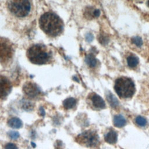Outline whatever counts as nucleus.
I'll list each match as a JSON object with an SVG mask.
<instances>
[{"label":"nucleus","mask_w":149,"mask_h":149,"mask_svg":"<svg viewBox=\"0 0 149 149\" xmlns=\"http://www.w3.org/2000/svg\"><path fill=\"white\" fill-rule=\"evenodd\" d=\"M114 88L118 96L123 98L132 97L136 91L134 82L130 78L126 77L117 79Z\"/></svg>","instance_id":"3"},{"label":"nucleus","mask_w":149,"mask_h":149,"mask_svg":"<svg viewBox=\"0 0 149 149\" xmlns=\"http://www.w3.org/2000/svg\"><path fill=\"white\" fill-rule=\"evenodd\" d=\"M86 62L90 67L93 68L97 65V61L93 54H88L86 57Z\"/></svg>","instance_id":"16"},{"label":"nucleus","mask_w":149,"mask_h":149,"mask_svg":"<svg viewBox=\"0 0 149 149\" xmlns=\"http://www.w3.org/2000/svg\"><path fill=\"white\" fill-rule=\"evenodd\" d=\"M76 104V100L73 97H69L63 101V105L66 109H71L73 108Z\"/></svg>","instance_id":"14"},{"label":"nucleus","mask_w":149,"mask_h":149,"mask_svg":"<svg viewBox=\"0 0 149 149\" xmlns=\"http://www.w3.org/2000/svg\"><path fill=\"white\" fill-rule=\"evenodd\" d=\"M8 134L10 139H13V140L17 139L19 137V135H20L19 133L16 131H10L8 133Z\"/></svg>","instance_id":"21"},{"label":"nucleus","mask_w":149,"mask_h":149,"mask_svg":"<svg viewBox=\"0 0 149 149\" xmlns=\"http://www.w3.org/2000/svg\"><path fill=\"white\" fill-rule=\"evenodd\" d=\"M8 125L14 129H19L22 126V120L17 118H12L8 122Z\"/></svg>","instance_id":"11"},{"label":"nucleus","mask_w":149,"mask_h":149,"mask_svg":"<svg viewBox=\"0 0 149 149\" xmlns=\"http://www.w3.org/2000/svg\"><path fill=\"white\" fill-rule=\"evenodd\" d=\"M40 114L42 116L45 115V111L42 107H40Z\"/></svg>","instance_id":"25"},{"label":"nucleus","mask_w":149,"mask_h":149,"mask_svg":"<svg viewBox=\"0 0 149 149\" xmlns=\"http://www.w3.org/2000/svg\"><path fill=\"white\" fill-rule=\"evenodd\" d=\"M108 41H109V38L107 36H105L102 35V36H101L100 37V42H101L104 45L107 44Z\"/></svg>","instance_id":"22"},{"label":"nucleus","mask_w":149,"mask_h":149,"mask_svg":"<svg viewBox=\"0 0 149 149\" xmlns=\"http://www.w3.org/2000/svg\"><path fill=\"white\" fill-rule=\"evenodd\" d=\"M113 123L115 126L121 127L125 125L126 120L124 117L120 115H116L113 118Z\"/></svg>","instance_id":"12"},{"label":"nucleus","mask_w":149,"mask_h":149,"mask_svg":"<svg viewBox=\"0 0 149 149\" xmlns=\"http://www.w3.org/2000/svg\"><path fill=\"white\" fill-rule=\"evenodd\" d=\"M24 93L30 98H35L40 94V90L34 83L27 82L23 86Z\"/></svg>","instance_id":"7"},{"label":"nucleus","mask_w":149,"mask_h":149,"mask_svg":"<svg viewBox=\"0 0 149 149\" xmlns=\"http://www.w3.org/2000/svg\"><path fill=\"white\" fill-rule=\"evenodd\" d=\"M86 15L89 18L97 17L100 15V10L97 9H94L91 7H89L86 9Z\"/></svg>","instance_id":"13"},{"label":"nucleus","mask_w":149,"mask_h":149,"mask_svg":"<svg viewBox=\"0 0 149 149\" xmlns=\"http://www.w3.org/2000/svg\"><path fill=\"white\" fill-rule=\"evenodd\" d=\"M136 122L138 125L140 126H144L147 124L146 119L144 117L140 116H139L136 118Z\"/></svg>","instance_id":"19"},{"label":"nucleus","mask_w":149,"mask_h":149,"mask_svg":"<svg viewBox=\"0 0 149 149\" xmlns=\"http://www.w3.org/2000/svg\"><path fill=\"white\" fill-rule=\"evenodd\" d=\"M8 7L14 15L24 17L29 14L31 5L29 0H10Z\"/></svg>","instance_id":"4"},{"label":"nucleus","mask_w":149,"mask_h":149,"mask_svg":"<svg viewBox=\"0 0 149 149\" xmlns=\"http://www.w3.org/2000/svg\"><path fill=\"white\" fill-rule=\"evenodd\" d=\"M22 108L27 111H31L33 108V104L31 102L27 100H24L22 101Z\"/></svg>","instance_id":"18"},{"label":"nucleus","mask_w":149,"mask_h":149,"mask_svg":"<svg viewBox=\"0 0 149 149\" xmlns=\"http://www.w3.org/2000/svg\"><path fill=\"white\" fill-rule=\"evenodd\" d=\"M11 88L9 80L6 77L0 75V98L7 95L10 91Z\"/></svg>","instance_id":"8"},{"label":"nucleus","mask_w":149,"mask_h":149,"mask_svg":"<svg viewBox=\"0 0 149 149\" xmlns=\"http://www.w3.org/2000/svg\"><path fill=\"white\" fill-rule=\"evenodd\" d=\"M147 4H148V5L149 6V0H147Z\"/></svg>","instance_id":"27"},{"label":"nucleus","mask_w":149,"mask_h":149,"mask_svg":"<svg viewBox=\"0 0 149 149\" xmlns=\"http://www.w3.org/2000/svg\"><path fill=\"white\" fill-rule=\"evenodd\" d=\"M132 42L135 44L137 47H141L143 44V41L142 39L139 37H133L132 38Z\"/></svg>","instance_id":"20"},{"label":"nucleus","mask_w":149,"mask_h":149,"mask_svg":"<svg viewBox=\"0 0 149 149\" xmlns=\"http://www.w3.org/2000/svg\"><path fill=\"white\" fill-rule=\"evenodd\" d=\"M5 149H18V148L15 144H13V143H8L5 146Z\"/></svg>","instance_id":"23"},{"label":"nucleus","mask_w":149,"mask_h":149,"mask_svg":"<svg viewBox=\"0 0 149 149\" xmlns=\"http://www.w3.org/2000/svg\"><path fill=\"white\" fill-rule=\"evenodd\" d=\"M39 25L42 31L51 37L60 34L63 28L62 20L56 14L46 12L40 18Z\"/></svg>","instance_id":"1"},{"label":"nucleus","mask_w":149,"mask_h":149,"mask_svg":"<svg viewBox=\"0 0 149 149\" xmlns=\"http://www.w3.org/2000/svg\"><path fill=\"white\" fill-rule=\"evenodd\" d=\"M117 133L113 130H110L105 136V140L107 143L109 144H114L117 141Z\"/></svg>","instance_id":"10"},{"label":"nucleus","mask_w":149,"mask_h":149,"mask_svg":"<svg viewBox=\"0 0 149 149\" xmlns=\"http://www.w3.org/2000/svg\"><path fill=\"white\" fill-rule=\"evenodd\" d=\"M91 101L93 105L97 108H104L105 106L104 100L98 94H94L91 96Z\"/></svg>","instance_id":"9"},{"label":"nucleus","mask_w":149,"mask_h":149,"mask_svg":"<svg viewBox=\"0 0 149 149\" xmlns=\"http://www.w3.org/2000/svg\"><path fill=\"white\" fill-rule=\"evenodd\" d=\"M77 141L87 147H94L99 141V137L97 133L92 130H87L79 134L77 139Z\"/></svg>","instance_id":"5"},{"label":"nucleus","mask_w":149,"mask_h":149,"mask_svg":"<svg viewBox=\"0 0 149 149\" xmlns=\"http://www.w3.org/2000/svg\"><path fill=\"white\" fill-rule=\"evenodd\" d=\"M107 98L111 105L113 108L116 107L118 105V101L117 99L111 94H108L107 95Z\"/></svg>","instance_id":"17"},{"label":"nucleus","mask_w":149,"mask_h":149,"mask_svg":"<svg viewBox=\"0 0 149 149\" xmlns=\"http://www.w3.org/2000/svg\"><path fill=\"white\" fill-rule=\"evenodd\" d=\"M127 63L129 67L134 68L139 63V58L134 55H130L127 58Z\"/></svg>","instance_id":"15"},{"label":"nucleus","mask_w":149,"mask_h":149,"mask_svg":"<svg viewBox=\"0 0 149 149\" xmlns=\"http://www.w3.org/2000/svg\"><path fill=\"white\" fill-rule=\"evenodd\" d=\"M27 56L31 62L37 65L47 63L51 58V53L47 47L40 44L30 47L27 50Z\"/></svg>","instance_id":"2"},{"label":"nucleus","mask_w":149,"mask_h":149,"mask_svg":"<svg viewBox=\"0 0 149 149\" xmlns=\"http://www.w3.org/2000/svg\"><path fill=\"white\" fill-rule=\"evenodd\" d=\"M12 45L6 41H0V62L6 63L13 55Z\"/></svg>","instance_id":"6"},{"label":"nucleus","mask_w":149,"mask_h":149,"mask_svg":"<svg viewBox=\"0 0 149 149\" xmlns=\"http://www.w3.org/2000/svg\"><path fill=\"white\" fill-rule=\"evenodd\" d=\"M86 39L88 41H91L93 39V36L91 34H88L86 36Z\"/></svg>","instance_id":"24"},{"label":"nucleus","mask_w":149,"mask_h":149,"mask_svg":"<svg viewBox=\"0 0 149 149\" xmlns=\"http://www.w3.org/2000/svg\"><path fill=\"white\" fill-rule=\"evenodd\" d=\"M31 144H32V146H33V147H36V145L34 146V143H33V142H31Z\"/></svg>","instance_id":"26"}]
</instances>
